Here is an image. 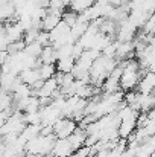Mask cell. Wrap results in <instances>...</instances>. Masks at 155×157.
<instances>
[{"instance_id":"cell-16","label":"cell","mask_w":155,"mask_h":157,"mask_svg":"<svg viewBox=\"0 0 155 157\" xmlns=\"http://www.w3.org/2000/svg\"><path fill=\"white\" fill-rule=\"evenodd\" d=\"M65 5H64V0H50V8L53 11H64Z\"/></svg>"},{"instance_id":"cell-1","label":"cell","mask_w":155,"mask_h":157,"mask_svg":"<svg viewBox=\"0 0 155 157\" xmlns=\"http://www.w3.org/2000/svg\"><path fill=\"white\" fill-rule=\"evenodd\" d=\"M53 130H55L56 139H68V137L78 130V125H76V121H75V119L61 117V119L53 125Z\"/></svg>"},{"instance_id":"cell-2","label":"cell","mask_w":155,"mask_h":157,"mask_svg":"<svg viewBox=\"0 0 155 157\" xmlns=\"http://www.w3.org/2000/svg\"><path fill=\"white\" fill-rule=\"evenodd\" d=\"M52 154L55 157H72L75 154V150H73L72 144L68 142V139H58L55 142Z\"/></svg>"},{"instance_id":"cell-11","label":"cell","mask_w":155,"mask_h":157,"mask_svg":"<svg viewBox=\"0 0 155 157\" xmlns=\"http://www.w3.org/2000/svg\"><path fill=\"white\" fill-rule=\"evenodd\" d=\"M38 72H40L41 79L43 81H47L50 78H55V75L58 73V69H56V64H43L38 69Z\"/></svg>"},{"instance_id":"cell-9","label":"cell","mask_w":155,"mask_h":157,"mask_svg":"<svg viewBox=\"0 0 155 157\" xmlns=\"http://www.w3.org/2000/svg\"><path fill=\"white\" fill-rule=\"evenodd\" d=\"M41 63L43 64H56L58 63V53H56V49L53 46H47L44 48V51L40 56Z\"/></svg>"},{"instance_id":"cell-8","label":"cell","mask_w":155,"mask_h":157,"mask_svg":"<svg viewBox=\"0 0 155 157\" xmlns=\"http://www.w3.org/2000/svg\"><path fill=\"white\" fill-rule=\"evenodd\" d=\"M93 5H96V0H72L70 9L76 14H82L84 11L90 9Z\"/></svg>"},{"instance_id":"cell-10","label":"cell","mask_w":155,"mask_h":157,"mask_svg":"<svg viewBox=\"0 0 155 157\" xmlns=\"http://www.w3.org/2000/svg\"><path fill=\"white\" fill-rule=\"evenodd\" d=\"M41 127L43 125H28L20 136L24 137L28 142H31V140H34V139H37V137L41 136Z\"/></svg>"},{"instance_id":"cell-6","label":"cell","mask_w":155,"mask_h":157,"mask_svg":"<svg viewBox=\"0 0 155 157\" xmlns=\"http://www.w3.org/2000/svg\"><path fill=\"white\" fill-rule=\"evenodd\" d=\"M18 76H20V79H21L24 84H28V86H31V87H32L37 81H40V79H41L38 69H28V70L21 72Z\"/></svg>"},{"instance_id":"cell-14","label":"cell","mask_w":155,"mask_h":157,"mask_svg":"<svg viewBox=\"0 0 155 157\" xmlns=\"http://www.w3.org/2000/svg\"><path fill=\"white\" fill-rule=\"evenodd\" d=\"M116 53H117V40L113 41L111 44H108L102 51L103 56H109V58H116Z\"/></svg>"},{"instance_id":"cell-4","label":"cell","mask_w":155,"mask_h":157,"mask_svg":"<svg viewBox=\"0 0 155 157\" xmlns=\"http://www.w3.org/2000/svg\"><path fill=\"white\" fill-rule=\"evenodd\" d=\"M62 21V17H59V15H55V14H52L49 12L44 18H43V23H41V31H44V32H52L59 23Z\"/></svg>"},{"instance_id":"cell-5","label":"cell","mask_w":155,"mask_h":157,"mask_svg":"<svg viewBox=\"0 0 155 157\" xmlns=\"http://www.w3.org/2000/svg\"><path fill=\"white\" fill-rule=\"evenodd\" d=\"M15 15H17L15 3H12V2H6V3H3V5L0 6V17H2L3 23H5V21H11Z\"/></svg>"},{"instance_id":"cell-7","label":"cell","mask_w":155,"mask_h":157,"mask_svg":"<svg viewBox=\"0 0 155 157\" xmlns=\"http://www.w3.org/2000/svg\"><path fill=\"white\" fill-rule=\"evenodd\" d=\"M76 66V59L73 56H68V58H62V59H58L56 63V69L59 73H72L73 69Z\"/></svg>"},{"instance_id":"cell-13","label":"cell","mask_w":155,"mask_h":157,"mask_svg":"<svg viewBox=\"0 0 155 157\" xmlns=\"http://www.w3.org/2000/svg\"><path fill=\"white\" fill-rule=\"evenodd\" d=\"M43 51H44V48H43L38 41H34V43L28 44L26 49H24V52L28 53L29 56H32V58H40L41 53H43Z\"/></svg>"},{"instance_id":"cell-15","label":"cell","mask_w":155,"mask_h":157,"mask_svg":"<svg viewBox=\"0 0 155 157\" xmlns=\"http://www.w3.org/2000/svg\"><path fill=\"white\" fill-rule=\"evenodd\" d=\"M62 20L72 28L76 21H78V14L76 12H73V11H67V12H64V15H62Z\"/></svg>"},{"instance_id":"cell-3","label":"cell","mask_w":155,"mask_h":157,"mask_svg":"<svg viewBox=\"0 0 155 157\" xmlns=\"http://www.w3.org/2000/svg\"><path fill=\"white\" fill-rule=\"evenodd\" d=\"M137 89H138L137 92H140V93H143V95L152 93L155 90V73L154 72H148V73L142 78V81H140V84H138Z\"/></svg>"},{"instance_id":"cell-12","label":"cell","mask_w":155,"mask_h":157,"mask_svg":"<svg viewBox=\"0 0 155 157\" xmlns=\"http://www.w3.org/2000/svg\"><path fill=\"white\" fill-rule=\"evenodd\" d=\"M88 25H90V23H84V21H79V20H78V21H76V23L72 26V32H70V34H72V35H73V37H75V38L79 41V38H81V37H82V35L87 32Z\"/></svg>"}]
</instances>
